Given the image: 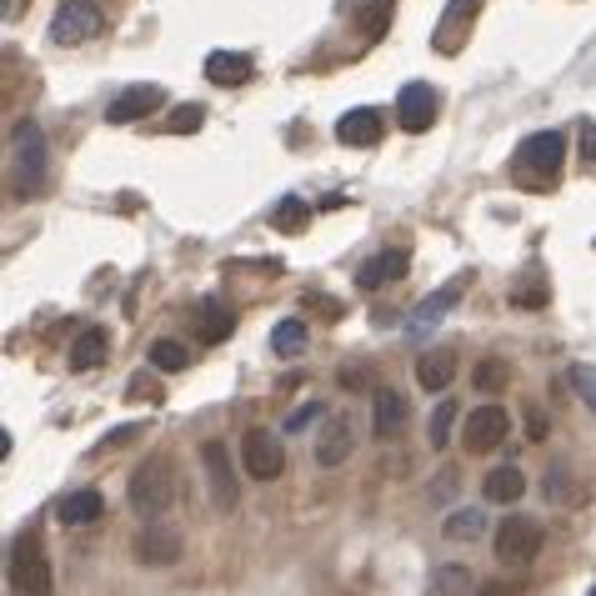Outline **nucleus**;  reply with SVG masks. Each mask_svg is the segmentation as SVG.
I'll return each instance as SVG.
<instances>
[{
	"mask_svg": "<svg viewBox=\"0 0 596 596\" xmlns=\"http://www.w3.org/2000/svg\"><path fill=\"white\" fill-rule=\"evenodd\" d=\"M561 155H566V136L561 131H537L526 136L512 155V176L522 186H551L561 176Z\"/></svg>",
	"mask_w": 596,
	"mask_h": 596,
	"instance_id": "nucleus-1",
	"label": "nucleus"
},
{
	"mask_svg": "<svg viewBox=\"0 0 596 596\" xmlns=\"http://www.w3.org/2000/svg\"><path fill=\"white\" fill-rule=\"evenodd\" d=\"M126 496H131V506L141 516H161L176 501V481H171V466L166 456H145L141 466L131 471V487H126Z\"/></svg>",
	"mask_w": 596,
	"mask_h": 596,
	"instance_id": "nucleus-2",
	"label": "nucleus"
},
{
	"mask_svg": "<svg viewBox=\"0 0 596 596\" xmlns=\"http://www.w3.org/2000/svg\"><path fill=\"white\" fill-rule=\"evenodd\" d=\"M11 166H15V191H36L46 176V136L36 120H21L11 136Z\"/></svg>",
	"mask_w": 596,
	"mask_h": 596,
	"instance_id": "nucleus-3",
	"label": "nucleus"
},
{
	"mask_svg": "<svg viewBox=\"0 0 596 596\" xmlns=\"http://www.w3.org/2000/svg\"><path fill=\"white\" fill-rule=\"evenodd\" d=\"M241 461H246V477L256 481H276L287 471V452H281V436H271L266 426H250L241 436Z\"/></svg>",
	"mask_w": 596,
	"mask_h": 596,
	"instance_id": "nucleus-4",
	"label": "nucleus"
},
{
	"mask_svg": "<svg viewBox=\"0 0 596 596\" xmlns=\"http://www.w3.org/2000/svg\"><path fill=\"white\" fill-rule=\"evenodd\" d=\"M11 586L15 596H50V561L40 551V541H15L11 551Z\"/></svg>",
	"mask_w": 596,
	"mask_h": 596,
	"instance_id": "nucleus-5",
	"label": "nucleus"
},
{
	"mask_svg": "<svg viewBox=\"0 0 596 596\" xmlns=\"http://www.w3.org/2000/svg\"><path fill=\"white\" fill-rule=\"evenodd\" d=\"M541 522H531V516H506V522L496 526V557L501 561H537L541 551Z\"/></svg>",
	"mask_w": 596,
	"mask_h": 596,
	"instance_id": "nucleus-6",
	"label": "nucleus"
},
{
	"mask_svg": "<svg viewBox=\"0 0 596 596\" xmlns=\"http://www.w3.org/2000/svg\"><path fill=\"white\" fill-rule=\"evenodd\" d=\"M477 15H481V0H452L442 11V21H436V31H431V46L442 50V56H456L466 46V36H471Z\"/></svg>",
	"mask_w": 596,
	"mask_h": 596,
	"instance_id": "nucleus-7",
	"label": "nucleus"
},
{
	"mask_svg": "<svg viewBox=\"0 0 596 596\" xmlns=\"http://www.w3.org/2000/svg\"><path fill=\"white\" fill-rule=\"evenodd\" d=\"M101 11L96 5H85V0H66L56 11V21H50V36L60 40V46H81V40H91V36H101Z\"/></svg>",
	"mask_w": 596,
	"mask_h": 596,
	"instance_id": "nucleus-8",
	"label": "nucleus"
},
{
	"mask_svg": "<svg viewBox=\"0 0 596 596\" xmlns=\"http://www.w3.org/2000/svg\"><path fill=\"white\" fill-rule=\"evenodd\" d=\"M180 557H186V541H180V531L166 522H151L141 537H136V561H145V566H176Z\"/></svg>",
	"mask_w": 596,
	"mask_h": 596,
	"instance_id": "nucleus-9",
	"label": "nucleus"
},
{
	"mask_svg": "<svg viewBox=\"0 0 596 596\" xmlns=\"http://www.w3.org/2000/svg\"><path fill=\"white\" fill-rule=\"evenodd\" d=\"M506 431H512V421H506L501 406H477V411L466 417L461 442H466V452H496V446L506 442Z\"/></svg>",
	"mask_w": 596,
	"mask_h": 596,
	"instance_id": "nucleus-10",
	"label": "nucleus"
},
{
	"mask_svg": "<svg viewBox=\"0 0 596 596\" xmlns=\"http://www.w3.org/2000/svg\"><path fill=\"white\" fill-rule=\"evenodd\" d=\"M201 461H206V481H211L215 512H231V506H236V477H231V452H226V442H206V446H201Z\"/></svg>",
	"mask_w": 596,
	"mask_h": 596,
	"instance_id": "nucleus-11",
	"label": "nucleus"
},
{
	"mask_svg": "<svg viewBox=\"0 0 596 596\" xmlns=\"http://www.w3.org/2000/svg\"><path fill=\"white\" fill-rule=\"evenodd\" d=\"M396 120H401L411 136L431 131V120H436V91H431V85H421V81L401 85V96H396Z\"/></svg>",
	"mask_w": 596,
	"mask_h": 596,
	"instance_id": "nucleus-12",
	"label": "nucleus"
},
{
	"mask_svg": "<svg viewBox=\"0 0 596 596\" xmlns=\"http://www.w3.org/2000/svg\"><path fill=\"white\" fill-rule=\"evenodd\" d=\"M161 101H166L161 85H126V91H120V96L106 106V120H110V126H131V120L161 110Z\"/></svg>",
	"mask_w": 596,
	"mask_h": 596,
	"instance_id": "nucleus-13",
	"label": "nucleus"
},
{
	"mask_svg": "<svg viewBox=\"0 0 596 596\" xmlns=\"http://www.w3.org/2000/svg\"><path fill=\"white\" fill-rule=\"evenodd\" d=\"M461 296H466V276H456V281H446V287L436 291V296H426L417 311H411V326H406V331H411V336L421 341V336H426L431 326H442V316H446V311H452Z\"/></svg>",
	"mask_w": 596,
	"mask_h": 596,
	"instance_id": "nucleus-14",
	"label": "nucleus"
},
{
	"mask_svg": "<svg viewBox=\"0 0 596 596\" xmlns=\"http://www.w3.org/2000/svg\"><path fill=\"white\" fill-rule=\"evenodd\" d=\"M336 136H341L347 145H376L386 136V116L382 110H371V106L347 110V116L336 120Z\"/></svg>",
	"mask_w": 596,
	"mask_h": 596,
	"instance_id": "nucleus-15",
	"label": "nucleus"
},
{
	"mask_svg": "<svg viewBox=\"0 0 596 596\" xmlns=\"http://www.w3.org/2000/svg\"><path fill=\"white\" fill-rule=\"evenodd\" d=\"M371 401H376V406H371V431H376L382 442H392L396 431L406 426V396L396 392V386H382Z\"/></svg>",
	"mask_w": 596,
	"mask_h": 596,
	"instance_id": "nucleus-16",
	"label": "nucleus"
},
{
	"mask_svg": "<svg viewBox=\"0 0 596 596\" xmlns=\"http://www.w3.org/2000/svg\"><path fill=\"white\" fill-rule=\"evenodd\" d=\"M250 56H241V50H211L206 56V81L211 85H246L250 81Z\"/></svg>",
	"mask_w": 596,
	"mask_h": 596,
	"instance_id": "nucleus-17",
	"label": "nucleus"
},
{
	"mask_svg": "<svg viewBox=\"0 0 596 596\" xmlns=\"http://www.w3.org/2000/svg\"><path fill=\"white\" fill-rule=\"evenodd\" d=\"M406 266H411V256H406V250H382V256H371V261L361 266L357 281L366 291H376V287H386V281H401Z\"/></svg>",
	"mask_w": 596,
	"mask_h": 596,
	"instance_id": "nucleus-18",
	"label": "nucleus"
},
{
	"mask_svg": "<svg viewBox=\"0 0 596 596\" xmlns=\"http://www.w3.org/2000/svg\"><path fill=\"white\" fill-rule=\"evenodd\" d=\"M351 456V421L347 417H326V431L316 442V461L322 466H341Z\"/></svg>",
	"mask_w": 596,
	"mask_h": 596,
	"instance_id": "nucleus-19",
	"label": "nucleus"
},
{
	"mask_svg": "<svg viewBox=\"0 0 596 596\" xmlns=\"http://www.w3.org/2000/svg\"><path fill=\"white\" fill-rule=\"evenodd\" d=\"M56 516H60L66 526H91L96 516H106V501H101V491L85 487V491H71V496L60 501Z\"/></svg>",
	"mask_w": 596,
	"mask_h": 596,
	"instance_id": "nucleus-20",
	"label": "nucleus"
},
{
	"mask_svg": "<svg viewBox=\"0 0 596 596\" xmlns=\"http://www.w3.org/2000/svg\"><path fill=\"white\" fill-rule=\"evenodd\" d=\"M231 326H236V316H231L221 301H201V311H196V336H201L206 347H221L231 336Z\"/></svg>",
	"mask_w": 596,
	"mask_h": 596,
	"instance_id": "nucleus-21",
	"label": "nucleus"
},
{
	"mask_svg": "<svg viewBox=\"0 0 596 596\" xmlns=\"http://www.w3.org/2000/svg\"><path fill=\"white\" fill-rule=\"evenodd\" d=\"M452 376H456V357H452V351H426V357L417 361L421 392H446V386H452Z\"/></svg>",
	"mask_w": 596,
	"mask_h": 596,
	"instance_id": "nucleus-22",
	"label": "nucleus"
},
{
	"mask_svg": "<svg viewBox=\"0 0 596 596\" xmlns=\"http://www.w3.org/2000/svg\"><path fill=\"white\" fill-rule=\"evenodd\" d=\"M481 491H487V501H496V506H512V501L526 491L522 466H496V471H487V481H481Z\"/></svg>",
	"mask_w": 596,
	"mask_h": 596,
	"instance_id": "nucleus-23",
	"label": "nucleus"
},
{
	"mask_svg": "<svg viewBox=\"0 0 596 596\" xmlns=\"http://www.w3.org/2000/svg\"><path fill=\"white\" fill-rule=\"evenodd\" d=\"M106 361V331L101 326H91V331H81L71 341V371H91Z\"/></svg>",
	"mask_w": 596,
	"mask_h": 596,
	"instance_id": "nucleus-24",
	"label": "nucleus"
},
{
	"mask_svg": "<svg viewBox=\"0 0 596 596\" xmlns=\"http://www.w3.org/2000/svg\"><path fill=\"white\" fill-rule=\"evenodd\" d=\"M271 226L287 231V236H296V231L311 226V201H301V196H281L271 211Z\"/></svg>",
	"mask_w": 596,
	"mask_h": 596,
	"instance_id": "nucleus-25",
	"label": "nucleus"
},
{
	"mask_svg": "<svg viewBox=\"0 0 596 596\" xmlns=\"http://www.w3.org/2000/svg\"><path fill=\"white\" fill-rule=\"evenodd\" d=\"M471 386H477V392H487V396L506 392V386H512V366H506L501 357H481L477 371H471Z\"/></svg>",
	"mask_w": 596,
	"mask_h": 596,
	"instance_id": "nucleus-26",
	"label": "nucleus"
},
{
	"mask_svg": "<svg viewBox=\"0 0 596 596\" xmlns=\"http://www.w3.org/2000/svg\"><path fill=\"white\" fill-rule=\"evenodd\" d=\"M301 347H306V322H301V316L276 322V331H271V351H276V357H296Z\"/></svg>",
	"mask_w": 596,
	"mask_h": 596,
	"instance_id": "nucleus-27",
	"label": "nucleus"
},
{
	"mask_svg": "<svg viewBox=\"0 0 596 596\" xmlns=\"http://www.w3.org/2000/svg\"><path fill=\"white\" fill-rule=\"evenodd\" d=\"M452 541H477L481 531H487V516L477 512V506H461V512H452L446 516V526H442Z\"/></svg>",
	"mask_w": 596,
	"mask_h": 596,
	"instance_id": "nucleus-28",
	"label": "nucleus"
},
{
	"mask_svg": "<svg viewBox=\"0 0 596 596\" xmlns=\"http://www.w3.org/2000/svg\"><path fill=\"white\" fill-rule=\"evenodd\" d=\"M452 426H456V401H452V396H442L436 411H431V421H426V442L446 446V442H452Z\"/></svg>",
	"mask_w": 596,
	"mask_h": 596,
	"instance_id": "nucleus-29",
	"label": "nucleus"
},
{
	"mask_svg": "<svg viewBox=\"0 0 596 596\" xmlns=\"http://www.w3.org/2000/svg\"><path fill=\"white\" fill-rule=\"evenodd\" d=\"M431 592L436 596H471V572H461V566H436V572H431Z\"/></svg>",
	"mask_w": 596,
	"mask_h": 596,
	"instance_id": "nucleus-30",
	"label": "nucleus"
},
{
	"mask_svg": "<svg viewBox=\"0 0 596 596\" xmlns=\"http://www.w3.org/2000/svg\"><path fill=\"white\" fill-rule=\"evenodd\" d=\"M541 496H547V501H566V506H572V501H582L586 491H582V487H572V477H566L561 466H551L547 477H541Z\"/></svg>",
	"mask_w": 596,
	"mask_h": 596,
	"instance_id": "nucleus-31",
	"label": "nucleus"
},
{
	"mask_svg": "<svg viewBox=\"0 0 596 596\" xmlns=\"http://www.w3.org/2000/svg\"><path fill=\"white\" fill-rule=\"evenodd\" d=\"M191 351L180 347V341H151V366L155 371H186Z\"/></svg>",
	"mask_w": 596,
	"mask_h": 596,
	"instance_id": "nucleus-32",
	"label": "nucleus"
},
{
	"mask_svg": "<svg viewBox=\"0 0 596 596\" xmlns=\"http://www.w3.org/2000/svg\"><path fill=\"white\" fill-rule=\"evenodd\" d=\"M547 281H541V276L537 271H526L522 276V281H516V287H512V306H547Z\"/></svg>",
	"mask_w": 596,
	"mask_h": 596,
	"instance_id": "nucleus-33",
	"label": "nucleus"
},
{
	"mask_svg": "<svg viewBox=\"0 0 596 596\" xmlns=\"http://www.w3.org/2000/svg\"><path fill=\"white\" fill-rule=\"evenodd\" d=\"M206 126V110L196 106V101H186V106H176L166 116V131H176V136H191V131H201Z\"/></svg>",
	"mask_w": 596,
	"mask_h": 596,
	"instance_id": "nucleus-34",
	"label": "nucleus"
},
{
	"mask_svg": "<svg viewBox=\"0 0 596 596\" xmlns=\"http://www.w3.org/2000/svg\"><path fill=\"white\" fill-rule=\"evenodd\" d=\"M322 417H326V406H322V401H306V406H296V411H291V417H287V426H281V431H287V436H296V431L316 426V421H322Z\"/></svg>",
	"mask_w": 596,
	"mask_h": 596,
	"instance_id": "nucleus-35",
	"label": "nucleus"
},
{
	"mask_svg": "<svg viewBox=\"0 0 596 596\" xmlns=\"http://www.w3.org/2000/svg\"><path fill=\"white\" fill-rule=\"evenodd\" d=\"M566 376H572L576 396H582V401L596 411V366H586V361H582V366H572V371H566Z\"/></svg>",
	"mask_w": 596,
	"mask_h": 596,
	"instance_id": "nucleus-36",
	"label": "nucleus"
},
{
	"mask_svg": "<svg viewBox=\"0 0 596 596\" xmlns=\"http://www.w3.org/2000/svg\"><path fill=\"white\" fill-rule=\"evenodd\" d=\"M392 0H371V11H366V36H382L386 25H392Z\"/></svg>",
	"mask_w": 596,
	"mask_h": 596,
	"instance_id": "nucleus-37",
	"label": "nucleus"
},
{
	"mask_svg": "<svg viewBox=\"0 0 596 596\" xmlns=\"http://www.w3.org/2000/svg\"><path fill=\"white\" fill-rule=\"evenodd\" d=\"M126 392H131V401H151V406L161 401V386H155L145 371H141V376H131V386H126Z\"/></svg>",
	"mask_w": 596,
	"mask_h": 596,
	"instance_id": "nucleus-38",
	"label": "nucleus"
},
{
	"mask_svg": "<svg viewBox=\"0 0 596 596\" xmlns=\"http://www.w3.org/2000/svg\"><path fill=\"white\" fill-rule=\"evenodd\" d=\"M306 311H322L326 322H341L347 311H341V301H331V296H316V291H306Z\"/></svg>",
	"mask_w": 596,
	"mask_h": 596,
	"instance_id": "nucleus-39",
	"label": "nucleus"
},
{
	"mask_svg": "<svg viewBox=\"0 0 596 596\" xmlns=\"http://www.w3.org/2000/svg\"><path fill=\"white\" fill-rule=\"evenodd\" d=\"M526 442H547V417L541 411H526Z\"/></svg>",
	"mask_w": 596,
	"mask_h": 596,
	"instance_id": "nucleus-40",
	"label": "nucleus"
},
{
	"mask_svg": "<svg viewBox=\"0 0 596 596\" xmlns=\"http://www.w3.org/2000/svg\"><path fill=\"white\" fill-rule=\"evenodd\" d=\"M341 386H347V392H361V386H366V371H341Z\"/></svg>",
	"mask_w": 596,
	"mask_h": 596,
	"instance_id": "nucleus-41",
	"label": "nucleus"
},
{
	"mask_svg": "<svg viewBox=\"0 0 596 596\" xmlns=\"http://www.w3.org/2000/svg\"><path fill=\"white\" fill-rule=\"evenodd\" d=\"M477 596H516V592H512V586H506V582H487Z\"/></svg>",
	"mask_w": 596,
	"mask_h": 596,
	"instance_id": "nucleus-42",
	"label": "nucleus"
},
{
	"mask_svg": "<svg viewBox=\"0 0 596 596\" xmlns=\"http://www.w3.org/2000/svg\"><path fill=\"white\" fill-rule=\"evenodd\" d=\"M582 145H586V155H596V126H586V136H582Z\"/></svg>",
	"mask_w": 596,
	"mask_h": 596,
	"instance_id": "nucleus-43",
	"label": "nucleus"
},
{
	"mask_svg": "<svg viewBox=\"0 0 596 596\" xmlns=\"http://www.w3.org/2000/svg\"><path fill=\"white\" fill-rule=\"evenodd\" d=\"M592 596H596V586H592Z\"/></svg>",
	"mask_w": 596,
	"mask_h": 596,
	"instance_id": "nucleus-44",
	"label": "nucleus"
}]
</instances>
